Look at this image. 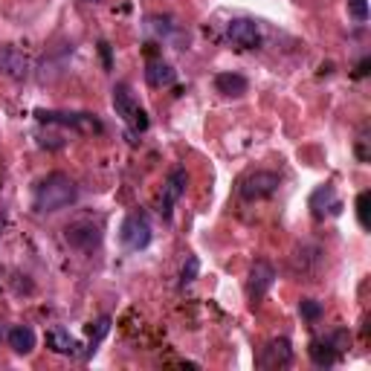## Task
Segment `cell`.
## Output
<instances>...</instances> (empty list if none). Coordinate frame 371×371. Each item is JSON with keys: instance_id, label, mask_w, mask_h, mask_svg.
I'll return each instance as SVG.
<instances>
[{"instance_id": "9a60e30c", "label": "cell", "mask_w": 371, "mask_h": 371, "mask_svg": "<svg viewBox=\"0 0 371 371\" xmlns=\"http://www.w3.org/2000/svg\"><path fill=\"white\" fill-rule=\"evenodd\" d=\"M146 81H148L151 87H171V84L177 81V73H174V67L166 64V61H151V64L146 67Z\"/></svg>"}, {"instance_id": "9c48e42d", "label": "cell", "mask_w": 371, "mask_h": 371, "mask_svg": "<svg viewBox=\"0 0 371 371\" xmlns=\"http://www.w3.org/2000/svg\"><path fill=\"white\" fill-rule=\"evenodd\" d=\"M226 38L235 44V46H244V50H255L261 44V32H258V24L250 21V18H235L229 21L226 26Z\"/></svg>"}, {"instance_id": "d6986e66", "label": "cell", "mask_w": 371, "mask_h": 371, "mask_svg": "<svg viewBox=\"0 0 371 371\" xmlns=\"http://www.w3.org/2000/svg\"><path fill=\"white\" fill-rule=\"evenodd\" d=\"M368 200H371V192H360V198H357V218H360L362 229H368Z\"/></svg>"}, {"instance_id": "5bb4252c", "label": "cell", "mask_w": 371, "mask_h": 371, "mask_svg": "<svg viewBox=\"0 0 371 371\" xmlns=\"http://www.w3.org/2000/svg\"><path fill=\"white\" fill-rule=\"evenodd\" d=\"M46 345H50L56 354H64V357H78V340L70 337L64 328H56L46 334Z\"/></svg>"}, {"instance_id": "8992f818", "label": "cell", "mask_w": 371, "mask_h": 371, "mask_svg": "<svg viewBox=\"0 0 371 371\" xmlns=\"http://www.w3.org/2000/svg\"><path fill=\"white\" fill-rule=\"evenodd\" d=\"M41 122L46 125H67V128H78L84 133H93V131H102V122L93 116V113H59V111H38L35 113Z\"/></svg>"}, {"instance_id": "d4e9b609", "label": "cell", "mask_w": 371, "mask_h": 371, "mask_svg": "<svg viewBox=\"0 0 371 371\" xmlns=\"http://www.w3.org/2000/svg\"><path fill=\"white\" fill-rule=\"evenodd\" d=\"M90 4H96V0H90Z\"/></svg>"}, {"instance_id": "52a82bcc", "label": "cell", "mask_w": 371, "mask_h": 371, "mask_svg": "<svg viewBox=\"0 0 371 371\" xmlns=\"http://www.w3.org/2000/svg\"><path fill=\"white\" fill-rule=\"evenodd\" d=\"M186 186H189V174H186V168L168 171L166 186H163V198H160V212H163V218H171L174 203L186 195Z\"/></svg>"}, {"instance_id": "2e32d148", "label": "cell", "mask_w": 371, "mask_h": 371, "mask_svg": "<svg viewBox=\"0 0 371 371\" xmlns=\"http://www.w3.org/2000/svg\"><path fill=\"white\" fill-rule=\"evenodd\" d=\"M9 345L15 354H29L35 348V331L29 328V325H15V328L6 334Z\"/></svg>"}, {"instance_id": "8fae6325", "label": "cell", "mask_w": 371, "mask_h": 371, "mask_svg": "<svg viewBox=\"0 0 371 371\" xmlns=\"http://www.w3.org/2000/svg\"><path fill=\"white\" fill-rule=\"evenodd\" d=\"M0 73L9 78H26L29 76V59L15 50V46H0Z\"/></svg>"}, {"instance_id": "ffe728a7", "label": "cell", "mask_w": 371, "mask_h": 371, "mask_svg": "<svg viewBox=\"0 0 371 371\" xmlns=\"http://www.w3.org/2000/svg\"><path fill=\"white\" fill-rule=\"evenodd\" d=\"M348 15L354 18V21H368V4L365 0H348Z\"/></svg>"}, {"instance_id": "4fadbf2b", "label": "cell", "mask_w": 371, "mask_h": 371, "mask_svg": "<svg viewBox=\"0 0 371 371\" xmlns=\"http://www.w3.org/2000/svg\"><path fill=\"white\" fill-rule=\"evenodd\" d=\"M308 354H310L313 365H319V368H331L337 362V357H340V351L334 348V342L328 337H325V340H313L310 348H308Z\"/></svg>"}, {"instance_id": "cb8c5ba5", "label": "cell", "mask_w": 371, "mask_h": 371, "mask_svg": "<svg viewBox=\"0 0 371 371\" xmlns=\"http://www.w3.org/2000/svg\"><path fill=\"white\" fill-rule=\"evenodd\" d=\"M0 340H4V328H0Z\"/></svg>"}, {"instance_id": "7402d4cb", "label": "cell", "mask_w": 371, "mask_h": 371, "mask_svg": "<svg viewBox=\"0 0 371 371\" xmlns=\"http://www.w3.org/2000/svg\"><path fill=\"white\" fill-rule=\"evenodd\" d=\"M328 340L334 342V348H337L340 354H342V351H345V348L351 345V334H348V331H337V334H331Z\"/></svg>"}, {"instance_id": "277c9868", "label": "cell", "mask_w": 371, "mask_h": 371, "mask_svg": "<svg viewBox=\"0 0 371 371\" xmlns=\"http://www.w3.org/2000/svg\"><path fill=\"white\" fill-rule=\"evenodd\" d=\"M64 238H67L70 247H76L81 253H90V250H96L102 244V226L81 218V220H73V223L64 226Z\"/></svg>"}, {"instance_id": "6da1fadb", "label": "cell", "mask_w": 371, "mask_h": 371, "mask_svg": "<svg viewBox=\"0 0 371 371\" xmlns=\"http://www.w3.org/2000/svg\"><path fill=\"white\" fill-rule=\"evenodd\" d=\"M76 200H78V186H76L67 174L56 171V174H46V177L35 186L32 206H35V212H41V215H53V212L70 209Z\"/></svg>"}, {"instance_id": "7a4b0ae2", "label": "cell", "mask_w": 371, "mask_h": 371, "mask_svg": "<svg viewBox=\"0 0 371 371\" xmlns=\"http://www.w3.org/2000/svg\"><path fill=\"white\" fill-rule=\"evenodd\" d=\"M113 111H116V116H122V122L131 125L136 133L148 128V113L136 105V96H133V90H131L128 81H119V84L113 87Z\"/></svg>"}, {"instance_id": "3957f363", "label": "cell", "mask_w": 371, "mask_h": 371, "mask_svg": "<svg viewBox=\"0 0 371 371\" xmlns=\"http://www.w3.org/2000/svg\"><path fill=\"white\" fill-rule=\"evenodd\" d=\"M151 235H154V229H151V220L146 212H131L119 226V241L131 253L146 250L151 244Z\"/></svg>"}, {"instance_id": "e0dca14e", "label": "cell", "mask_w": 371, "mask_h": 371, "mask_svg": "<svg viewBox=\"0 0 371 371\" xmlns=\"http://www.w3.org/2000/svg\"><path fill=\"white\" fill-rule=\"evenodd\" d=\"M198 273H200V261H198V255H189V258H186V264H183V270H180V285L183 288L192 285L198 278Z\"/></svg>"}, {"instance_id": "5b68a950", "label": "cell", "mask_w": 371, "mask_h": 371, "mask_svg": "<svg viewBox=\"0 0 371 371\" xmlns=\"http://www.w3.org/2000/svg\"><path fill=\"white\" fill-rule=\"evenodd\" d=\"M278 186H282V180H278L275 171H253L250 177L241 180V198L244 200H264L270 195L278 192Z\"/></svg>"}, {"instance_id": "30bf717a", "label": "cell", "mask_w": 371, "mask_h": 371, "mask_svg": "<svg viewBox=\"0 0 371 371\" xmlns=\"http://www.w3.org/2000/svg\"><path fill=\"white\" fill-rule=\"evenodd\" d=\"M273 285H275V270H273V264L255 261L253 270H250V296H253V302L264 299Z\"/></svg>"}, {"instance_id": "ac0fdd59", "label": "cell", "mask_w": 371, "mask_h": 371, "mask_svg": "<svg viewBox=\"0 0 371 371\" xmlns=\"http://www.w3.org/2000/svg\"><path fill=\"white\" fill-rule=\"evenodd\" d=\"M299 313H302V319H308V322H319V319H322V305H319L316 299H302V302H299Z\"/></svg>"}, {"instance_id": "603a6c76", "label": "cell", "mask_w": 371, "mask_h": 371, "mask_svg": "<svg viewBox=\"0 0 371 371\" xmlns=\"http://www.w3.org/2000/svg\"><path fill=\"white\" fill-rule=\"evenodd\" d=\"M365 70H368V59H365V61H360V70H357V73H360V76H365Z\"/></svg>"}, {"instance_id": "7c38bea8", "label": "cell", "mask_w": 371, "mask_h": 371, "mask_svg": "<svg viewBox=\"0 0 371 371\" xmlns=\"http://www.w3.org/2000/svg\"><path fill=\"white\" fill-rule=\"evenodd\" d=\"M247 78L241 73H218L215 76V90L223 93V96H232V99H238L247 93Z\"/></svg>"}, {"instance_id": "44dd1931", "label": "cell", "mask_w": 371, "mask_h": 371, "mask_svg": "<svg viewBox=\"0 0 371 371\" xmlns=\"http://www.w3.org/2000/svg\"><path fill=\"white\" fill-rule=\"evenodd\" d=\"M108 331H111V316H102V319H96V328L90 325V340H93V342H99Z\"/></svg>"}, {"instance_id": "ba28073f", "label": "cell", "mask_w": 371, "mask_h": 371, "mask_svg": "<svg viewBox=\"0 0 371 371\" xmlns=\"http://www.w3.org/2000/svg\"><path fill=\"white\" fill-rule=\"evenodd\" d=\"M293 362V345L290 340L285 337H278V340H270L261 354H258V365L261 368H288Z\"/></svg>"}]
</instances>
